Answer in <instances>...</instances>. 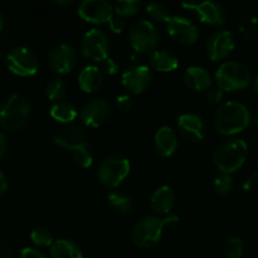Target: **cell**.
<instances>
[{"label":"cell","mask_w":258,"mask_h":258,"mask_svg":"<svg viewBox=\"0 0 258 258\" xmlns=\"http://www.w3.org/2000/svg\"><path fill=\"white\" fill-rule=\"evenodd\" d=\"M4 25H5V18H4V14L2 13V10H0V32L3 30Z\"/></svg>","instance_id":"7bdbcfd3"},{"label":"cell","mask_w":258,"mask_h":258,"mask_svg":"<svg viewBox=\"0 0 258 258\" xmlns=\"http://www.w3.org/2000/svg\"><path fill=\"white\" fill-rule=\"evenodd\" d=\"M178 130L180 135L190 143H199L206 138L207 134L203 118L196 113H184L179 116Z\"/></svg>","instance_id":"e0dca14e"},{"label":"cell","mask_w":258,"mask_h":258,"mask_svg":"<svg viewBox=\"0 0 258 258\" xmlns=\"http://www.w3.org/2000/svg\"><path fill=\"white\" fill-rule=\"evenodd\" d=\"M108 24H110V29L112 30L113 33H121L126 27L125 20L120 17H113L112 19L108 22Z\"/></svg>","instance_id":"d590c367"},{"label":"cell","mask_w":258,"mask_h":258,"mask_svg":"<svg viewBox=\"0 0 258 258\" xmlns=\"http://www.w3.org/2000/svg\"><path fill=\"white\" fill-rule=\"evenodd\" d=\"M130 161L121 155L107 156L97 170L98 181L107 189H115L130 174Z\"/></svg>","instance_id":"5b68a950"},{"label":"cell","mask_w":258,"mask_h":258,"mask_svg":"<svg viewBox=\"0 0 258 258\" xmlns=\"http://www.w3.org/2000/svg\"><path fill=\"white\" fill-rule=\"evenodd\" d=\"M102 71H105L108 75H115L117 72V63L113 59H111V58H107V59L102 62Z\"/></svg>","instance_id":"74e56055"},{"label":"cell","mask_w":258,"mask_h":258,"mask_svg":"<svg viewBox=\"0 0 258 258\" xmlns=\"http://www.w3.org/2000/svg\"><path fill=\"white\" fill-rule=\"evenodd\" d=\"M55 4H58V5H68V4H71V2H70V0H67V2H55Z\"/></svg>","instance_id":"f6af8a7d"},{"label":"cell","mask_w":258,"mask_h":258,"mask_svg":"<svg viewBox=\"0 0 258 258\" xmlns=\"http://www.w3.org/2000/svg\"><path fill=\"white\" fill-rule=\"evenodd\" d=\"M103 71L97 66H87L78 76V86L86 93H92L102 86Z\"/></svg>","instance_id":"44dd1931"},{"label":"cell","mask_w":258,"mask_h":258,"mask_svg":"<svg viewBox=\"0 0 258 258\" xmlns=\"http://www.w3.org/2000/svg\"><path fill=\"white\" fill-rule=\"evenodd\" d=\"M163 219L154 216H145L138 221L133 229V242L139 249L153 248L163 236Z\"/></svg>","instance_id":"8992f818"},{"label":"cell","mask_w":258,"mask_h":258,"mask_svg":"<svg viewBox=\"0 0 258 258\" xmlns=\"http://www.w3.org/2000/svg\"><path fill=\"white\" fill-rule=\"evenodd\" d=\"M7 190H8L7 176H5V174L0 170V198L7 193Z\"/></svg>","instance_id":"60d3db41"},{"label":"cell","mask_w":258,"mask_h":258,"mask_svg":"<svg viewBox=\"0 0 258 258\" xmlns=\"http://www.w3.org/2000/svg\"><path fill=\"white\" fill-rule=\"evenodd\" d=\"M7 68L15 76L19 77H30L34 76L39 70L38 58L29 48L14 47L5 55Z\"/></svg>","instance_id":"ba28073f"},{"label":"cell","mask_w":258,"mask_h":258,"mask_svg":"<svg viewBox=\"0 0 258 258\" xmlns=\"http://www.w3.org/2000/svg\"><path fill=\"white\" fill-rule=\"evenodd\" d=\"M8 149V139L4 134L0 131V160L5 156Z\"/></svg>","instance_id":"ab89813d"},{"label":"cell","mask_w":258,"mask_h":258,"mask_svg":"<svg viewBox=\"0 0 258 258\" xmlns=\"http://www.w3.org/2000/svg\"><path fill=\"white\" fill-rule=\"evenodd\" d=\"M151 80L153 75L150 68L146 66H133L123 72L121 83L130 93L139 95L150 86Z\"/></svg>","instance_id":"2e32d148"},{"label":"cell","mask_w":258,"mask_h":258,"mask_svg":"<svg viewBox=\"0 0 258 258\" xmlns=\"http://www.w3.org/2000/svg\"><path fill=\"white\" fill-rule=\"evenodd\" d=\"M77 63V53L70 44H59L50 50L48 55V66L58 75L70 73Z\"/></svg>","instance_id":"4fadbf2b"},{"label":"cell","mask_w":258,"mask_h":258,"mask_svg":"<svg viewBox=\"0 0 258 258\" xmlns=\"http://www.w3.org/2000/svg\"><path fill=\"white\" fill-rule=\"evenodd\" d=\"M55 145L68 150H80L87 148V134L80 126L70 125L58 131L53 138Z\"/></svg>","instance_id":"ac0fdd59"},{"label":"cell","mask_w":258,"mask_h":258,"mask_svg":"<svg viewBox=\"0 0 258 258\" xmlns=\"http://www.w3.org/2000/svg\"><path fill=\"white\" fill-rule=\"evenodd\" d=\"M234 47H236V39L234 35L229 30L221 29L212 33L207 42V54L209 59L213 62L226 59L232 54Z\"/></svg>","instance_id":"30bf717a"},{"label":"cell","mask_w":258,"mask_h":258,"mask_svg":"<svg viewBox=\"0 0 258 258\" xmlns=\"http://www.w3.org/2000/svg\"><path fill=\"white\" fill-rule=\"evenodd\" d=\"M128 42L138 53H150L155 50L160 42V33L158 28L149 20L135 22L128 32Z\"/></svg>","instance_id":"52a82bcc"},{"label":"cell","mask_w":258,"mask_h":258,"mask_svg":"<svg viewBox=\"0 0 258 258\" xmlns=\"http://www.w3.org/2000/svg\"><path fill=\"white\" fill-rule=\"evenodd\" d=\"M140 8L141 3L139 0H120L113 5V10L120 18L134 17L135 14H138Z\"/></svg>","instance_id":"4316f807"},{"label":"cell","mask_w":258,"mask_h":258,"mask_svg":"<svg viewBox=\"0 0 258 258\" xmlns=\"http://www.w3.org/2000/svg\"><path fill=\"white\" fill-rule=\"evenodd\" d=\"M168 33L176 43L191 45L198 40V27L191 20L184 17H173L168 23Z\"/></svg>","instance_id":"9a60e30c"},{"label":"cell","mask_w":258,"mask_h":258,"mask_svg":"<svg viewBox=\"0 0 258 258\" xmlns=\"http://www.w3.org/2000/svg\"><path fill=\"white\" fill-rule=\"evenodd\" d=\"M251 123L248 108L237 101L222 103L214 115V127L219 134L226 136L242 133Z\"/></svg>","instance_id":"6da1fadb"},{"label":"cell","mask_w":258,"mask_h":258,"mask_svg":"<svg viewBox=\"0 0 258 258\" xmlns=\"http://www.w3.org/2000/svg\"><path fill=\"white\" fill-rule=\"evenodd\" d=\"M178 135L171 127L163 126L156 131L155 138H154V145H155L156 151L161 156L169 158V156L174 155V153L178 149Z\"/></svg>","instance_id":"ffe728a7"},{"label":"cell","mask_w":258,"mask_h":258,"mask_svg":"<svg viewBox=\"0 0 258 258\" xmlns=\"http://www.w3.org/2000/svg\"><path fill=\"white\" fill-rule=\"evenodd\" d=\"M217 86L223 91L242 90L251 83L252 75L246 64L239 62H226L216 72Z\"/></svg>","instance_id":"277c9868"},{"label":"cell","mask_w":258,"mask_h":258,"mask_svg":"<svg viewBox=\"0 0 258 258\" xmlns=\"http://www.w3.org/2000/svg\"><path fill=\"white\" fill-rule=\"evenodd\" d=\"M110 39L105 32L100 29H91L83 35L81 52L87 59L93 62H103L110 54Z\"/></svg>","instance_id":"9c48e42d"},{"label":"cell","mask_w":258,"mask_h":258,"mask_svg":"<svg viewBox=\"0 0 258 258\" xmlns=\"http://www.w3.org/2000/svg\"><path fill=\"white\" fill-rule=\"evenodd\" d=\"M67 92V86L62 78H54L45 87V96L50 101L62 100Z\"/></svg>","instance_id":"83f0119b"},{"label":"cell","mask_w":258,"mask_h":258,"mask_svg":"<svg viewBox=\"0 0 258 258\" xmlns=\"http://www.w3.org/2000/svg\"><path fill=\"white\" fill-rule=\"evenodd\" d=\"M19 258H45L44 254L38 249L32 248V247H27L20 251Z\"/></svg>","instance_id":"8d00e7d4"},{"label":"cell","mask_w":258,"mask_h":258,"mask_svg":"<svg viewBox=\"0 0 258 258\" xmlns=\"http://www.w3.org/2000/svg\"><path fill=\"white\" fill-rule=\"evenodd\" d=\"M0 258H12V253L8 246L0 242Z\"/></svg>","instance_id":"b9f144b4"},{"label":"cell","mask_w":258,"mask_h":258,"mask_svg":"<svg viewBox=\"0 0 258 258\" xmlns=\"http://www.w3.org/2000/svg\"><path fill=\"white\" fill-rule=\"evenodd\" d=\"M112 4L106 0H85L78 7V15L85 22L92 24H103L113 18Z\"/></svg>","instance_id":"8fae6325"},{"label":"cell","mask_w":258,"mask_h":258,"mask_svg":"<svg viewBox=\"0 0 258 258\" xmlns=\"http://www.w3.org/2000/svg\"><path fill=\"white\" fill-rule=\"evenodd\" d=\"M30 239L38 247H50L54 243L52 232L45 227H35L30 233Z\"/></svg>","instance_id":"f546056e"},{"label":"cell","mask_w":258,"mask_h":258,"mask_svg":"<svg viewBox=\"0 0 258 258\" xmlns=\"http://www.w3.org/2000/svg\"><path fill=\"white\" fill-rule=\"evenodd\" d=\"M232 186H233V183H232L231 175L228 174H221L213 181V190L218 196H227L232 190Z\"/></svg>","instance_id":"1f68e13d"},{"label":"cell","mask_w":258,"mask_h":258,"mask_svg":"<svg viewBox=\"0 0 258 258\" xmlns=\"http://www.w3.org/2000/svg\"><path fill=\"white\" fill-rule=\"evenodd\" d=\"M131 106H133V97L130 95L117 96V98H116V107H117V110L125 112V111L130 110Z\"/></svg>","instance_id":"e575fe53"},{"label":"cell","mask_w":258,"mask_h":258,"mask_svg":"<svg viewBox=\"0 0 258 258\" xmlns=\"http://www.w3.org/2000/svg\"><path fill=\"white\" fill-rule=\"evenodd\" d=\"M0 59H2V52H0Z\"/></svg>","instance_id":"bcb514c9"},{"label":"cell","mask_w":258,"mask_h":258,"mask_svg":"<svg viewBox=\"0 0 258 258\" xmlns=\"http://www.w3.org/2000/svg\"><path fill=\"white\" fill-rule=\"evenodd\" d=\"M150 66L158 72H173L178 68L179 60L174 53L166 49H156L150 54Z\"/></svg>","instance_id":"603a6c76"},{"label":"cell","mask_w":258,"mask_h":258,"mask_svg":"<svg viewBox=\"0 0 258 258\" xmlns=\"http://www.w3.org/2000/svg\"><path fill=\"white\" fill-rule=\"evenodd\" d=\"M111 116V105L103 98H97L86 103L81 110V120L88 127L105 125Z\"/></svg>","instance_id":"5bb4252c"},{"label":"cell","mask_w":258,"mask_h":258,"mask_svg":"<svg viewBox=\"0 0 258 258\" xmlns=\"http://www.w3.org/2000/svg\"><path fill=\"white\" fill-rule=\"evenodd\" d=\"M146 12L156 22L166 23L168 24L171 20L170 10H169V8L165 4H161V3H151V4H149L146 7Z\"/></svg>","instance_id":"f1b7e54d"},{"label":"cell","mask_w":258,"mask_h":258,"mask_svg":"<svg viewBox=\"0 0 258 258\" xmlns=\"http://www.w3.org/2000/svg\"><path fill=\"white\" fill-rule=\"evenodd\" d=\"M180 222L178 216H168L163 219V223H164V228H174L176 227Z\"/></svg>","instance_id":"f35d334b"},{"label":"cell","mask_w":258,"mask_h":258,"mask_svg":"<svg viewBox=\"0 0 258 258\" xmlns=\"http://www.w3.org/2000/svg\"><path fill=\"white\" fill-rule=\"evenodd\" d=\"M184 82H185L186 87L190 88L191 91L196 92H204L212 88V76L204 68L198 67V66H193V67L186 68L185 73H184Z\"/></svg>","instance_id":"d6986e66"},{"label":"cell","mask_w":258,"mask_h":258,"mask_svg":"<svg viewBox=\"0 0 258 258\" xmlns=\"http://www.w3.org/2000/svg\"><path fill=\"white\" fill-rule=\"evenodd\" d=\"M73 161H75L76 165L80 166V168L87 169L92 165V154H91V151H88L87 148L76 150L73 151Z\"/></svg>","instance_id":"d6a6232c"},{"label":"cell","mask_w":258,"mask_h":258,"mask_svg":"<svg viewBox=\"0 0 258 258\" xmlns=\"http://www.w3.org/2000/svg\"><path fill=\"white\" fill-rule=\"evenodd\" d=\"M50 258H83L82 248L70 239H58L50 246Z\"/></svg>","instance_id":"cb8c5ba5"},{"label":"cell","mask_w":258,"mask_h":258,"mask_svg":"<svg viewBox=\"0 0 258 258\" xmlns=\"http://www.w3.org/2000/svg\"><path fill=\"white\" fill-rule=\"evenodd\" d=\"M248 155V146L241 139H228L219 144L214 150V164L222 174L237 171L243 166Z\"/></svg>","instance_id":"7a4b0ae2"},{"label":"cell","mask_w":258,"mask_h":258,"mask_svg":"<svg viewBox=\"0 0 258 258\" xmlns=\"http://www.w3.org/2000/svg\"><path fill=\"white\" fill-rule=\"evenodd\" d=\"M108 202L111 206L120 212L121 214H128L134 209V202L128 196L118 191H112L107 197Z\"/></svg>","instance_id":"484cf974"},{"label":"cell","mask_w":258,"mask_h":258,"mask_svg":"<svg viewBox=\"0 0 258 258\" xmlns=\"http://www.w3.org/2000/svg\"><path fill=\"white\" fill-rule=\"evenodd\" d=\"M30 111L32 107L27 98L18 93L9 95L0 105V127L9 131L19 130L29 120Z\"/></svg>","instance_id":"3957f363"},{"label":"cell","mask_w":258,"mask_h":258,"mask_svg":"<svg viewBox=\"0 0 258 258\" xmlns=\"http://www.w3.org/2000/svg\"><path fill=\"white\" fill-rule=\"evenodd\" d=\"M184 8L196 10L199 20L211 27H221L227 20V12L221 3L203 2V3H183Z\"/></svg>","instance_id":"7c38bea8"},{"label":"cell","mask_w":258,"mask_h":258,"mask_svg":"<svg viewBox=\"0 0 258 258\" xmlns=\"http://www.w3.org/2000/svg\"><path fill=\"white\" fill-rule=\"evenodd\" d=\"M244 252L243 241L238 237H232L224 246V253L227 258H242Z\"/></svg>","instance_id":"4dcf8cb0"},{"label":"cell","mask_w":258,"mask_h":258,"mask_svg":"<svg viewBox=\"0 0 258 258\" xmlns=\"http://www.w3.org/2000/svg\"><path fill=\"white\" fill-rule=\"evenodd\" d=\"M223 92L224 91L222 90V88H219L218 86L209 88V90L207 91V100H208V102L212 103V105H217V103L221 102L222 98H223Z\"/></svg>","instance_id":"836d02e7"},{"label":"cell","mask_w":258,"mask_h":258,"mask_svg":"<svg viewBox=\"0 0 258 258\" xmlns=\"http://www.w3.org/2000/svg\"><path fill=\"white\" fill-rule=\"evenodd\" d=\"M77 108L72 103L66 102V101H58L50 107V116L58 122H72L77 117Z\"/></svg>","instance_id":"d4e9b609"},{"label":"cell","mask_w":258,"mask_h":258,"mask_svg":"<svg viewBox=\"0 0 258 258\" xmlns=\"http://www.w3.org/2000/svg\"><path fill=\"white\" fill-rule=\"evenodd\" d=\"M175 196L170 186L163 185L156 189L150 198L151 209L156 214H168L173 209Z\"/></svg>","instance_id":"7402d4cb"},{"label":"cell","mask_w":258,"mask_h":258,"mask_svg":"<svg viewBox=\"0 0 258 258\" xmlns=\"http://www.w3.org/2000/svg\"><path fill=\"white\" fill-rule=\"evenodd\" d=\"M253 88H254V91H256V93L258 95V75L256 76V78H254V81H253Z\"/></svg>","instance_id":"ee69618b"}]
</instances>
